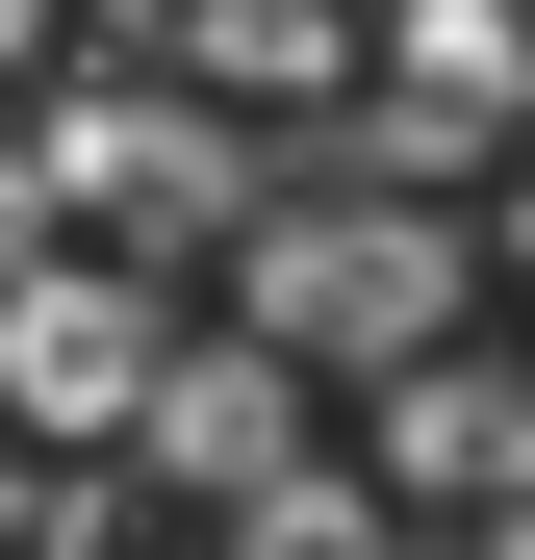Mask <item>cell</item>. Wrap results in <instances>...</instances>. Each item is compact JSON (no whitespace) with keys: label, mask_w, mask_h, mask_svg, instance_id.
<instances>
[{"label":"cell","mask_w":535,"mask_h":560,"mask_svg":"<svg viewBox=\"0 0 535 560\" xmlns=\"http://www.w3.org/2000/svg\"><path fill=\"white\" fill-rule=\"evenodd\" d=\"M460 306H485V230H433V205H255L230 230V331H281L306 383H383Z\"/></svg>","instance_id":"1"},{"label":"cell","mask_w":535,"mask_h":560,"mask_svg":"<svg viewBox=\"0 0 535 560\" xmlns=\"http://www.w3.org/2000/svg\"><path fill=\"white\" fill-rule=\"evenodd\" d=\"M51 205H103V230H255V205H281V178H255L205 103H153V77H77V103H51Z\"/></svg>","instance_id":"2"},{"label":"cell","mask_w":535,"mask_h":560,"mask_svg":"<svg viewBox=\"0 0 535 560\" xmlns=\"http://www.w3.org/2000/svg\"><path fill=\"white\" fill-rule=\"evenodd\" d=\"M281 458H306V357H281V331H230V357H178V331H153V383H128V485L255 510Z\"/></svg>","instance_id":"3"},{"label":"cell","mask_w":535,"mask_h":560,"mask_svg":"<svg viewBox=\"0 0 535 560\" xmlns=\"http://www.w3.org/2000/svg\"><path fill=\"white\" fill-rule=\"evenodd\" d=\"M128 383H153V306L103 255H26V280H0V408H26V433H128Z\"/></svg>","instance_id":"4"},{"label":"cell","mask_w":535,"mask_h":560,"mask_svg":"<svg viewBox=\"0 0 535 560\" xmlns=\"http://www.w3.org/2000/svg\"><path fill=\"white\" fill-rule=\"evenodd\" d=\"M460 485H535V357L408 331L383 357V510H460Z\"/></svg>","instance_id":"5"},{"label":"cell","mask_w":535,"mask_h":560,"mask_svg":"<svg viewBox=\"0 0 535 560\" xmlns=\"http://www.w3.org/2000/svg\"><path fill=\"white\" fill-rule=\"evenodd\" d=\"M535 128V0H408L383 26V153L433 178V153H510Z\"/></svg>","instance_id":"6"},{"label":"cell","mask_w":535,"mask_h":560,"mask_svg":"<svg viewBox=\"0 0 535 560\" xmlns=\"http://www.w3.org/2000/svg\"><path fill=\"white\" fill-rule=\"evenodd\" d=\"M26 560H103V485H51V510H26Z\"/></svg>","instance_id":"7"},{"label":"cell","mask_w":535,"mask_h":560,"mask_svg":"<svg viewBox=\"0 0 535 560\" xmlns=\"http://www.w3.org/2000/svg\"><path fill=\"white\" fill-rule=\"evenodd\" d=\"M510 280H535V178H510Z\"/></svg>","instance_id":"8"},{"label":"cell","mask_w":535,"mask_h":560,"mask_svg":"<svg viewBox=\"0 0 535 560\" xmlns=\"http://www.w3.org/2000/svg\"><path fill=\"white\" fill-rule=\"evenodd\" d=\"M26 26H51V0H0V51H26Z\"/></svg>","instance_id":"9"}]
</instances>
